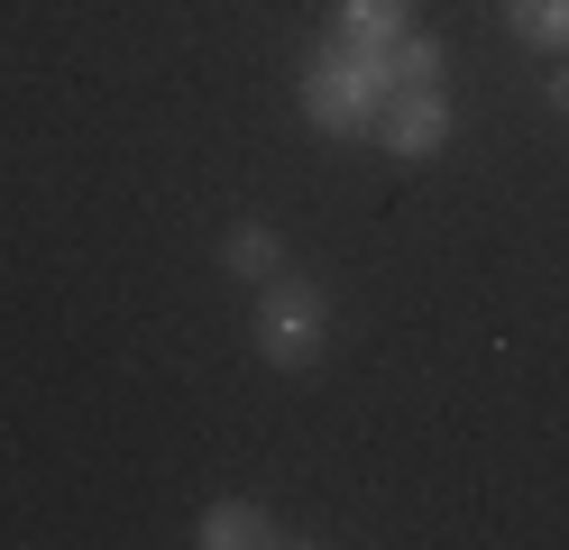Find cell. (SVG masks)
<instances>
[{
	"label": "cell",
	"instance_id": "9",
	"mask_svg": "<svg viewBox=\"0 0 569 550\" xmlns=\"http://www.w3.org/2000/svg\"><path fill=\"white\" fill-rule=\"evenodd\" d=\"M542 101H551V110H560V120H569V64H560V73H551V83H542Z\"/></svg>",
	"mask_w": 569,
	"mask_h": 550
},
{
	"label": "cell",
	"instance_id": "7",
	"mask_svg": "<svg viewBox=\"0 0 569 550\" xmlns=\"http://www.w3.org/2000/svg\"><path fill=\"white\" fill-rule=\"evenodd\" d=\"M413 28V0H340V37L349 47H386Z\"/></svg>",
	"mask_w": 569,
	"mask_h": 550
},
{
	"label": "cell",
	"instance_id": "3",
	"mask_svg": "<svg viewBox=\"0 0 569 550\" xmlns=\"http://www.w3.org/2000/svg\"><path fill=\"white\" fill-rule=\"evenodd\" d=\"M368 138H377L396 166H432L441 147H450V101H441V92H386L377 120H368Z\"/></svg>",
	"mask_w": 569,
	"mask_h": 550
},
{
	"label": "cell",
	"instance_id": "6",
	"mask_svg": "<svg viewBox=\"0 0 569 550\" xmlns=\"http://www.w3.org/2000/svg\"><path fill=\"white\" fill-rule=\"evenodd\" d=\"M221 267L248 276V284H267V276H284V239L267 230V220H230L221 230Z\"/></svg>",
	"mask_w": 569,
	"mask_h": 550
},
{
	"label": "cell",
	"instance_id": "2",
	"mask_svg": "<svg viewBox=\"0 0 569 550\" xmlns=\"http://www.w3.org/2000/svg\"><path fill=\"white\" fill-rule=\"evenodd\" d=\"M322 349H331V303H322V284L267 276V284H258V358L284 367V377H303V367H322Z\"/></svg>",
	"mask_w": 569,
	"mask_h": 550
},
{
	"label": "cell",
	"instance_id": "4",
	"mask_svg": "<svg viewBox=\"0 0 569 550\" xmlns=\"http://www.w3.org/2000/svg\"><path fill=\"white\" fill-rule=\"evenodd\" d=\"M193 541L202 550H276V541H295V532H284L258 496H211L202 523H193Z\"/></svg>",
	"mask_w": 569,
	"mask_h": 550
},
{
	"label": "cell",
	"instance_id": "1",
	"mask_svg": "<svg viewBox=\"0 0 569 550\" xmlns=\"http://www.w3.org/2000/svg\"><path fill=\"white\" fill-rule=\"evenodd\" d=\"M303 120L322 138H368L377 101H386V73H377V47H349V37H331L322 56L303 64Z\"/></svg>",
	"mask_w": 569,
	"mask_h": 550
},
{
	"label": "cell",
	"instance_id": "8",
	"mask_svg": "<svg viewBox=\"0 0 569 550\" xmlns=\"http://www.w3.org/2000/svg\"><path fill=\"white\" fill-rule=\"evenodd\" d=\"M506 28L542 56H569V0H506Z\"/></svg>",
	"mask_w": 569,
	"mask_h": 550
},
{
	"label": "cell",
	"instance_id": "5",
	"mask_svg": "<svg viewBox=\"0 0 569 550\" xmlns=\"http://www.w3.org/2000/svg\"><path fill=\"white\" fill-rule=\"evenodd\" d=\"M377 73H386V92H441L450 56H441V37L405 28V37H386V47H377Z\"/></svg>",
	"mask_w": 569,
	"mask_h": 550
}]
</instances>
